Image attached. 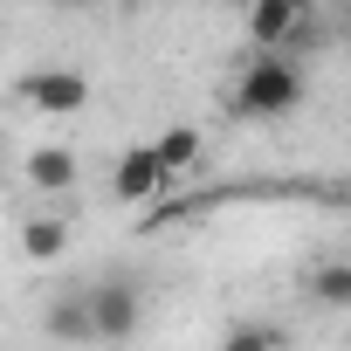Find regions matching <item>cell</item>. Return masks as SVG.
I'll use <instances>...</instances> for the list:
<instances>
[{
  "mask_svg": "<svg viewBox=\"0 0 351 351\" xmlns=\"http://www.w3.org/2000/svg\"><path fill=\"white\" fill-rule=\"evenodd\" d=\"M303 90H310L303 62H289V56H248L241 76H234V90H228V117H241V124H276V117L303 110Z\"/></svg>",
  "mask_w": 351,
  "mask_h": 351,
  "instance_id": "cell-1",
  "label": "cell"
},
{
  "mask_svg": "<svg viewBox=\"0 0 351 351\" xmlns=\"http://www.w3.org/2000/svg\"><path fill=\"white\" fill-rule=\"evenodd\" d=\"M83 296H90V330H97V344H131V337H138V324H145V289H138L131 276H104V282H90Z\"/></svg>",
  "mask_w": 351,
  "mask_h": 351,
  "instance_id": "cell-2",
  "label": "cell"
},
{
  "mask_svg": "<svg viewBox=\"0 0 351 351\" xmlns=\"http://www.w3.org/2000/svg\"><path fill=\"white\" fill-rule=\"evenodd\" d=\"M14 97H21L28 110H42V117H76V110L90 104V76H83V69H28V76L14 83Z\"/></svg>",
  "mask_w": 351,
  "mask_h": 351,
  "instance_id": "cell-3",
  "label": "cell"
},
{
  "mask_svg": "<svg viewBox=\"0 0 351 351\" xmlns=\"http://www.w3.org/2000/svg\"><path fill=\"white\" fill-rule=\"evenodd\" d=\"M110 193H117L124 207H145V200H158V193H165V172H158L152 145H131V152L110 165Z\"/></svg>",
  "mask_w": 351,
  "mask_h": 351,
  "instance_id": "cell-4",
  "label": "cell"
},
{
  "mask_svg": "<svg viewBox=\"0 0 351 351\" xmlns=\"http://www.w3.org/2000/svg\"><path fill=\"white\" fill-rule=\"evenodd\" d=\"M42 330H49V344H97V330H90V296H83V289H62V296L42 310Z\"/></svg>",
  "mask_w": 351,
  "mask_h": 351,
  "instance_id": "cell-5",
  "label": "cell"
},
{
  "mask_svg": "<svg viewBox=\"0 0 351 351\" xmlns=\"http://www.w3.org/2000/svg\"><path fill=\"white\" fill-rule=\"evenodd\" d=\"M21 172H28L35 193H69V186H76V152H69V145H35V152L21 158Z\"/></svg>",
  "mask_w": 351,
  "mask_h": 351,
  "instance_id": "cell-6",
  "label": "cell"
},
{
  "mask_svg": "<svg viewBox=\"0 0 351 351\" xmlns=\"http://www.w3.org/2000/svg\"><path fill=\"white\" fill-rule=\"evenodd\" d=\"M62 255H69V221H56V214L21 221V262H62Z\"/></svg>",
  "mask_w": 351,
  "mask_h": 351,
  "instance_id": "cell-7",
  "label": "cell"
},
{
  "mask_svg": "<svg viewBox=\"0 0 351 351\" xmlns=\"http://www.w3.org/2000/svg\"><path fill=\"white\" fill-rule=\"evenodd\" d=\"M152 158H158V172H165V180L193 172V165H200V131H193V124H172L165 138H152Z\"/></svg>",
  "mask_w": 351,
  "mask_h": 351,
  "instance_id": "cell-8",
  "label": "cell"
},
{
  "mask_svg": "<svg viewBox=\"0 0 351 351\" xmlns=\"http://www.w3.org/2000/svg\"><path fill=\"white\" fill-rule=\"evenodd\" d=\"M214 351H289V330L282 324H269V317H241V324H228L221 330V344Z\"/></svg>",
  "mask_w": 351,
  "mask_h": 351,
  "instance_id": "cell-9",
  "label": "cell"
},
{
  "mask_svg": "<svg viewBox=\"0 0 351 351\" xmlns=\"http://www.w3.org/2000/svg\"><path fill=\"white\" fill-rule=\"evenodd\" d=\"M310 296L330 303V310H344V303H351V262H337V255L317 262V269H310Z\"/></svg>",
  "mask_w": 351,
  "mask_h": 351,
  "instance_id": "cell-10",
  "label": "cell"
}]
</instances>
